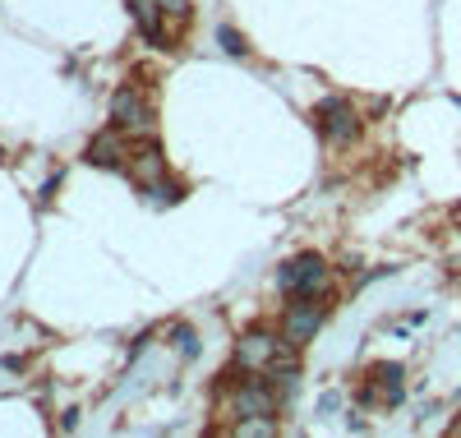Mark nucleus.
Segmentation results:
<instances>
[{
  "instance_id": "obj_1",
  "label": "nucleus",
  "mask_w": 461,
  "mask_h": 438,
  "mask_svg": "<svg viewBox=\"0 0 461 438\" xmlns=\"http://www.w3.org/2000/svg\"><path fill=\"white\" fill-rule=\"evenodd\" d=\"M277 287L291 296V300H323L332 291V272L319 254H300L291 263H282L277 272Z\"/></svg>"
},
{
  "instance_id": "obj_8",
  "label": "nucleus",
  "mask_w": 461,
  "mask_h": 438,
  "mask_svg": "<svg viewBox=\"0 0 461 438\" xmlns=\"http://www.w3.org/2000/svg\"><path fill=\"white\" fill-rule=\"evenodd\" d=\"M125 162V143H121V130L111 125V134H97L88 143V167H121Z\"/></svg>"
},
{
  "instance_id": "obj_6",
  "label": "nucleus",
  "mask_w": 461,
  "mask_h": 438,
  "mask_svg": "<svg viewBox=\"0 0 461 438\" xmlns=\"http://www.w3.org/2000/svg\"><path fill=\"white\" fill-rule=\"evenodd\" d=\"M286 342H277L273 333H263V328H254L249 337H240V346H236V365L240 370H267V365H273L277 360V351H282Z\"/></svg>"
},
{
  "instance_id": "obj_11",
  "label": "nucleus",
  "mask_w": 461,
  "mask_h": 438,
  "mask_svg": "<svg viewBox=\"0 0 461 438\" xmlns=\"http://www.w3.org/2000/svg\"><path fill=\"white\" fill-rule=\"evenodd\" d=\"M171 337H176V351L185 355V360H194V355H199V337H194V328H176Z\"/></svg>"
},
{
  "instance_id": "obj_10",
  "label": "nucleus",
  "mask_w": 461,
  "mask_h": 438,
  "mask_svg": "<svg viewBox=\"0 0 461 438\" xmlns=\"http://www.w3.org/2000/svg\"><path fill=\"white\" fill-rule=\"evenodd\" d=\"M402 365L393 360V365H374V383H378V392H383V402L388 406H397L402 402Z\"/></svg>"
},
{
  "instance_id": "obj_3",
  "label": "nucleus",
  "mask_w": 461,
  "mask_h": 438,
  "mask_svg": "<svg viewBox=\"0 0 461 438\" xmlns=\"http://www.w3.org/2000/svg\"><path fill=\"white\" fill-rule=\"evenodd\" d=\"M314 121H319V130H323L328 143H351L360 134V115L351 111V102H346V97H328L314 111Z\"/></svg>"
},
{
  "instance_id": "obj_15",
  "label": "nucleus",
  "mask_w": 461,
  "mask_h": 438,
  "mask_svg": "<svg viewBox=\"0 0 461 438\" xmlns=\"http://www.w3.org/2000/svg\"><path fill=\"white\" fill-rule=\"evenodd\" d=\"M452 429H456V433H461V420H456V424H452Z\"/></svg>"
},
{
  "instance_id": "obj_2",
  "label": "nucleus",
  "mask_w": 461,
  "mask_h": 438,
  "mask_svg": "<svg viewBox=\"0 0 461 438\" xmlns=\"http://www.w3.org/2000/svg\"><path fill=\"white\" fill-rule=\"evenodd\" d=\"M111 125L121 134H152V106L139 88H121L111 97Z\"/></svg>"
},
{
  "instance_id": "obj_9",
  "label": "nucleus",
  "mask_w": 461,
  "mask_h": 438,
  "mask_svg": "<svg viewBox=\"0 0 461 438\" xmlns=\"http://www.w3.org/2000/svg\"><path fill=\"white\" fill-rule=\"evenodd\" d=\"M130 171H134V180H139V185L162 180V176H167V157H162V148H158V143H143V148H139V157H130Z\"/></svg>"
},
{
  "instance_id": "obj_5",
  "label": "nucleus",
  "mask_w": 461,
  "mask_h": 438,
  "mask_svg": "<svg viewBox=\"0 0 461 438\" xmlns=\"http://www.w3.org/2000/svg\"><path fill=\"white\" fill-rule=\"evenodd\" d=\"M230 415H240V420H249V415H277V392L267 388L263 379H249V383L236 388V397H230Z\"/></svg>"
},
{
  "instance_id": "obj_14",
  "label": "nucleus",
  "mask_w": 461,
  "mask_h": 438,
  "mask_svg": "<svg viewBox=\"0 0 461 438\" xmlns=\"http://www.w3.org/2000/svg\"><path fill=\"white\" fill-rule=\"evenodd\" d=\"M162 10L176 14V19H189V0H162Z\"/></svg>"
},
{
  "instance_id": "obj_13",
  "label": "nucleus",
  "mask_w": 461,
  "mask_h": 438,
  "mask_svg": "<svg viewBox=\"0 0 461 438\" xmlns=\"http://www.w3.org/2000/svg\"><path fill=\"white\" fill-rule=\"evenodd\" d=\"M217 42L230 51V56H245L249 47H245V37H236V28H217Z\"/></svg>"
},
{
  "instance_id": "obj_4",
  "label": "nucleus",
  "mask_w": 461,
  "mask_h": 438,
  "mask_svg": "<svg viewBox=\"0 0 461 438\" xmlns=\"http://www.w3.org/2000/svg\"><path fill=\"white\" fill-rule=\"evenodd\" d=\"M319 328H323V309H319L314 300H295V305L286 309V318H282V342L300 351V346L314 342Z\"/></svg>"
},
{
  "instance_id": "obj_12",
  "label": "nucleus",
  "mask_w": 461,
  "mask_h": 438,
  "mask_svg": "<svg viewBox=\"0 0 461 438\" xmlns=\"http://www.w3.org/2000/svg\"><path fill=\"white\" fill-rule=\"evenodd\" d=\"M143 189H148L152 204H176V198H180V185H162V180H152V185H143Z\"/></svg>"
},
{
  "instance_id": "obj_7",
  "label": "nucleus",
  "mask_w": 461,
  "mask_h": 438,
  "mask_svg": "<svg viewBox=\"0 0 461 438\" xmlns=\"http://www.w3.org/2000/svg\"><path fill=\"white\" fill-rule=\"evenodd\" d=\"M130 14L139 19V28H143V37L152 47H162L167 42V23H162V0H130Z\"/></svg>"
}]
</instances>
